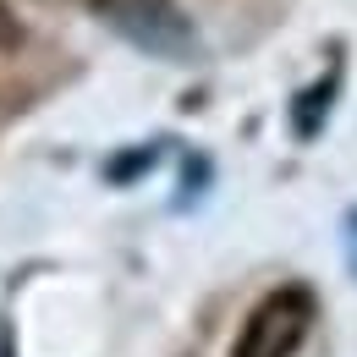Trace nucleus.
Listing matches in <instances>:
<instances>
[{
	"label": "nucleus",
	"instance_id": "1",
	"mask_svg": "<svg viewBox=\"0 0 357 357\" xmlns=\"http://www.w3.org/2000/svg\"><path fill=\"white\" fill-rule=\"evenodd\" d=\"M308 324H313V297L303 286L269 291L264 303L248 313V324L236 335V357H291L303 347Z\"/></svg>",
	"mask_w": 357,
	"mask_h": 357
},
{
	"label": "nucleus",
	"instance_id": "2",
	"mask_svg": "<svg viewBox=\"0 0 357 357\" xmlns=\"http://www.w3.org/2000/svg\"><path fill=\"white\" fill-rule=\"evenodd\" d=\"M105 17L121 39H132L149 55H165V61H187L192 55V22L181 17L171 0H105Z\"/></svg>",
	"mask_w": 357,
	"mask_h": 357
},
{
	"label": "nucleus",
	"instance_id": "3",
	"mask_svg": "<svg viewBox=\"0 0 357 357\" xmlns=\"http://www.w3.org/2000/svg\"><path fill=\"white\" fill-rule=\"evenodd\" d=\"M330 99H335V83H313V89H308V99L297 105V127H303L308 137L319 132V110H324Z\"/></svg>",
	"mask_w": 357,
	"mask_h": 357
}]
</instances>
